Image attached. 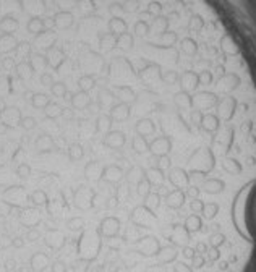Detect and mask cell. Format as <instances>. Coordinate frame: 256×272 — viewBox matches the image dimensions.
I'll list each match as a JSON object with an SVG mask.
<instances>
[{"label": "cell", "instance_id": "6da1fadb", "mask_svg": "<svg viewBox=\"0 0 256 272\" xmlns=\"http://www.w3.org/2000/svg\"><path fill=\"white\" fill-rule=\"evenodd\" d=\"M33 45L36 47L39 52H51V50L57 45V34L54 33V29H44L41 34L34 36Z\"/></svg>", "mask_w": 256, "mask_h": 272}, {"label": "cell", "instance_id": "7a4b0ae2", "mask_svg": "<svg viewBox=\"0 0 256 272\" xmlns=\"http://www.w3.org/2000/svg\"><path fill=\"white\" fill-rule=\"evenodd\" d=\"M104 169L105 165H102L99 160H89V162L84 165L83 169V177L88 183L93 185H99L104 181Z\"/></svg>", "mask_w": 256, "mask_h": 272}, {"label": "cell", "instance_id": "3957f363", "mask_svg": "<svg viewBox=\"0 0 256 272\" xmlns=\"http://www.w3.org/2000/svg\"><path fill=\"white\" fill-rule=\"evenodd\" d=\"M125 175H127V170H125L122 165L117 164H109L105 165L104 169V181H107L109 185H122V183H128L125 180Z\"/></svg>", "mask_w": 256, "mask_h": 272}, {"label": "cell", "instance_id": "277c9868", "mask_svg": "<svg viewBox=\"0 0 256 272\" xmlns=\"http://www.w3.org/2000/svg\"><path fill=\"white\" fill-rule=\"evenodd\" d=\"M20 10L29 17H42L47 12L46 0H18Z\"/></svg>", "mask_w": 256, "mask_h": 272}, {"label": "cell", "instance_id": "5b68a950", "mask_svg": "<svg viewBox=\"0 0 256 272\" xmlns=\"http://www.w3.org/2000/svg\"><path fill=\"white\" fill-rule=\"evenodd\" d=\"M23 115L21 110L15 105H5V107L0 110V122L7 125L8 128L20 127V122H21Z\"/></svg>", "mask_w": 256, "mask_h": 272}, {"label": "cell", "instance_id": "8992f818", "mask_svg": "<svg viewBox=\"0 0 256 272\" xmlns=\"http://www.w3.org/2000/svg\"><path fill=\"white\" fill-rule=\"evenodd\" d=\"M127 143V136L120 130H110L107 135H104V146L112 151H120Z\"/></svg>", "mask_w": 256, "mask_h": 272}, {"label": "cell", "instance_id": "52a82bcc", "mask_svg": "<svg viewBox=\"0 0 256 272\" xmlns=\"http://www.w3.org/2000/svg\"><path fill=\"white\" fill-rule=\"evenodd\" d=\"M47 57H49V65H51V68L54 70L55 73H60L62 65L67 63V60H68L65 50L62 47H59V45H55L51 52H47Z\"/></svg>", "mask_w": 256, "mask_h": 272}, {"label": "cell", "instance_id": "ba28073f", "mask_svg": "<svg viewBox=\"0 0 256 272\" xmlns=\"http://www.w3.org/2000/svg\"><path fill=\"white\" fill-rule=\"evenodd\" d=\"M54 19H55V29H60V31H65V29L72 28L75 24V17L72 10H57L54 13Z\"/></svg>", "mask_w": 256, "mask_h": 272}, {"label": "cell", "instance_id": "9c48e42d", "mask_svg": "<svg viewBox=\"0 0 256 272\" xmlns=\"http://www.w3.org/2000/svg\"><path fill=\"white\" fill-rule=\"evenodd\" d=\"M109 115L110 118L114 120V122H127L130 118V115H132V105L128 104H123V102H117L114 104L112 107L109 110Z\"/></svg>", "mask_w": 256, "mask_h": 272}, {"label": "cell", "instance_id": "30bf717a", "mask_svg": "<svg viewBox=\"0 0 256 272\" xmlns=\"http://www.w3.org/2000/svg\"><path fill=\"white\" fill-rule=\"evenodd\" d=\"M114 94H115V97H117L118 102H123V104H128V105H133L135 102H137V93H135L133 88L128 86V84H120V86H115Z\"/></svg>", "mask_w": 256, "mask_h": 272}, {"label": "cell", "instance_id": "8fae6325", "mask_svg": "<svg viewBox=\"0 0 256 272\" xmlns=\"http://www.w3.org/2000/svg\"><path fill=\"white\" fill-rule=\"evenodd\" d=\"M138 77L141 78L144 83L162 79V68H160L158 63H146V67H143L138 72Z\"/></svg>", "mask_w": 256, "mask_h": 272}, {"label": "cell", "instance_id": "7c38bea8", "mask_svg": "<svg viewBox=\"0 0 256 272\" xmlns=\"http://www.w3.org/2000/svg\"><path fill=\"white\" fill-rule=\"evenodd\" d=\"M36 75V70L33 68V65L29 60H21V62L17 63V68H15V77H17L18 81H31Z\"/></svg>", "mask_w": 256, "mask_h": 272}, {"label": "cell", "instance_id": "4fadbf2b", "mask_svg": "<svg viewBox=\"0 0 256 272\" xmlns=\"http://www.w3.org/2000/svg\"><path fill=\"white\" fill-rule=\"evenodd\" d=\"M132 151L137 155H154L151 153V141L146 136H133L132 139Z\"/></svg>", "mask_w": 256, "mask_h": 272}, {"label": "cell", "instance_id": "5bb4252c", "mask_svg": "<svg viewBox=\"0 0 256 272\" xmlns=\"http://www.w3.org/2000/svg\"><path fill=\"white\" fill-rule=\"evenodd\" d=\"M156 132H158L156 122L153 118H149V117L139 118L138 122L135 123V133L139 135V136H146V138H149V136L156 135Z\"/></svg>", "mask_w": 256, "mask_h": 272}, {"label": "cell", "instance_id": "9a60e30c", "mask_svg": "<svg viewBox=\"0 0 256 272\" xmlns=\"http://www.w3.org/2000/svg\"><path fill=\"white\" fill-rule=\"evenodd\" d=\"M70 104H72L73 109L84 110L93 104V99L86 91H77V93H72V96H70Z\"/></svg>", "mask_w": 256, "mask_h": 272}, {"label": "cell", "instance_id": "2e32d148", "mask_svg": "<svg viewBox=\"0 0 256 272\" xmlns=\"http://www.w3.org/2000/svg\"><path fill=\"white\" fill-rule=\"evenodd\" d=\"M34 148H36V151L39 154H49L52 153V151H55V141L51 135H39L36 141H34Z\"/></svg>", "mask_w": 256, "mask_h": 272}, {"label": "cell", "instance_id": "e0dca14e", "mask_svg": "<svg viewBox=\"0 0 256 272\" xmlns=\"http://www.w3.org/2000/svg\"><path fill=\"white\" fill-rule=\"evenodd\" d=\"M18 39L15 34L10 33H2L0 34V55H8V54H15V49L18 45Z\"/></svg>", "mask_w": 256, "mask_h": 272}, {"label": "cell", "instance_id": "ac0fdd59", "mask_svg": "<svg viewBox=\"0 0 256 272\" xmlns=\"http://www.w3.org/2000/svg\"><path fill=\"white\" fill-rule=\"evenodd\" d=\"M177 33L174 31H165L162 34H159V41L158 42H148V45L156 49H172L175 42H177Z\"/></svg>", "mask_w": 256, "mask_h": 272}, {"label": "cell", "instance_id": "d6986e66", "mask_svg": "<svg viewBox=\"0 0 256 272\" xmlns=\"http://www.w3.org/2000/svg\"><path fill=\"white\" fill-rule=\"evenodd\" d=\"M18 28H20V21L17 19V17H13V15L8 13L0 18V33L15 34L18 31Z\"/></svg>", "mask_w": 256, "mask_h": 272}, {"label": "cell", "instance_id": "ffe728a7", "mask_svg": "<svg viewBox=\"0 0 256 272\" xmlns=\"http://www.w3.org/2000/svg\"><path fill=\"white\" fill-rule=\"evenodd\" d=\"M112 123H114V120L110 118V115L107 114L99 115L96 118V122H94V132L99 135H107L110 132V128H112Z\"/></svg>", "mask_w": 256, "mask_h": 272}, {"label": "cell", "instance_id": "44dd1931", "mask_svg": "<svg viewBox=\"0 0 256 272\" xmlns=\"http://www.w3.org/2000/svg\"><path fill=\"white\" fill-rule=\"evenodd\" d=\"M107 28H109V33L110 34H114V36H118V34H122V33H127L128 24H127V21H125L123 18L112 17V18L109 19Z\"/></svg>", "mask_w": 256, "mask_h": 272}, {"label": "cell", "instance_id": "7402d4cb", "mask_svg": "<svg viewBox=\"0 0 256 272\" xmlns=\"http://www.w3.org/2000/svg\"><path fill=\"white\" fill-rule=\"evenodd\" d=\"M101 2L102 0H78L77 8L79 10V13H81L83 17H91V15H94V12L98 10Z\"/></svg>", "mask_w": 256, "mask_h": 272}, {"label": "cell", "instance_id": "603a6c76", "mask_svg": "<svg viewBox=\"0 0 256 272\" xmlns=\"http://www.w3.org/2000/svg\"><path fill=\"white\" fill-rule=\"evenodd\" d=\"M33 42H28V41H20L17 49H15V57L18 58V62H21V60H29V57L33 55Z\"/></svg>", "mask_w": 256, "mask_h": 272}, {"label": "cell", "instance_id": "cb8c5ba5", "mask_svg": "<svg viewBox=\"0 0 256 272\" xmlns=\"http://www.w3.org/2000/svg\"><path fill=\"white\" fill-rule=\"evenodd\" d=\"M46 26H44V17H29L28 23H26V31L33 36H38L41 34Z\"/></svg>", "mask_w": 256, "mask_h": 272}, {"label": "cell", "instance_id": "d4e9b609", "mask_svg": "<svg viewBox=\"0 0 256 272\" xmlns=\"http://www.w3.org/2000/svg\"><path fill=\"white\" fill-rule=\"evenodd\" d=\"M13 93V77L12 75H0V99H5Z\"/></svg>", "mask_w": 256, "mask_h": 272}, {"label": "cell", "instance_id": "484cf974", "mask_svg": "<svg viewBox=\"0 0 256 272\" xmlns=\"http://www.w3.org/2000/svg\"><path fill=\"white\" fill-rule=\"evenodd\" d=\"M99 47L104 52H109V50H112L114 47H117V36H114V34L110 33H104L99 36Z\"/></svg>", "mask_w": 256, "mask_h": 272}, {"label": "cell", "instance_id": "4316f807", "mask_svg": "<svg viewBox=\"0 0 256 272\" xmlns=\"http://www.w3.org/2000/svg\"><path fill=\"white\" fill-rule=\"evenodd\" d=\"M29 104H31L34 109L44 110L49 104H51V97H49L46 93H34L33 97H31V102Z\"/></svg>", "mask_w": 256, "mask_h": 272}, {"label": "cell", "instance_id": "83f0119b", "mask_svg": "<svg viewBox=\"0 0 256 272\" xmlns=\"http://www.w3.org/2000/svg\"><path fill=\"white\" fill-rule=\"evenodd\" d=\"M51 94L55 96V97H62L65 100H70V96H72V93H68L67 84L63 81H55L51 86Z\"/></svg>", "mask_w": 256, "mask_h": 272}, {"label": "cell", "instance_id": "f1b7e54d", "mask_svg": "<svg viewBox=\"0 0 256 272\" xmlns=\"http://www.w3.org/2000/svg\"><path fill=\"white\" fill-rule=\"evenodd\" d=\"M115 100H117V97H115L114 91L102 89V91H101V94H99V105H101L102 109L107 107V109L110 110V107H112L114 104H117V102H115Z\"/></svg>", "mask_w": 256, "mask_h": 272}, {"label": "cell", "instance_id": "f546056e", "mask_svg": "<svg viewBox=\"0 0 256 272\" xmlns=\"http://www.w3.org/2000/svg\"><path fill=\"white\" fill-rule=\"evenodd\" d=\"M135 45V38L132 33H122L117 36V47H120L122 50H130L133 49Z\"/></svg>", "mask_w": 256, "mask_h": 272}, {"label": "cell", "instance_id": "4dcf8cb0", "mask_svg": "<svg viewBox=\"0 0 256 272\" xmlns=\"http://www.w3.org/2000/svg\"><path fill=\"white\" fill-rule=\"evenodd\" d=\"M67 155H68V160L70 162H79L83 157H84V149L81 144L75 143L68 148L67 151Z\"/></svg>", "mask_w": 256, "mask_h": 272}, {"label": "cell", "instance_id": "1f68e13d", "mask_svg": "<svg viewBox=\"0 0 256 272\" xmlns=\"http://www.w3.org/2000/svg\"><path fill=\"white\" fill-rule=\"evenodd\" d=\"M62 110H63L62 105H60L59 102H55V100H51V104L44 109V117L49 120H55L62 115Z\"/></svg>", "mask_w": 256, "mask_h": 272}, {"label": "cell", "instance_id": "d6a6232c", "mask_svg": "<svg viewBox=\"0 0 256 272\" xmlns=\"http://www.w3.org/2000/svg\"><path fill=\"white\" fill-rule=\"evenodd\" d=\"M15 175H17V178L18 180H21V181H28L29 178H31V175H33V169H31V165L26 164V162H20L17 165V169H15Z\"/></svg>", "mask_w": 256, "mask_h": 272}, {"label": "cell", "instance_id": "836d02e7", "mask_svg": "<svg viewBox=\"0 0 256 272\" xmlns=\"http://www.w3.org/2000/svg\"><path fill=\"white\" fill-rule=\"evenodd\" d=\"M94 86H96V78H94L91 73H86V75H83V77H79L78 79L79 91H86V93H89L91 89H94Z\"/></svg>", "mask_w": 256, "mask_h": 272}, {"label": "cell", "instance_id": "e575fe53", "mask_svg": "<svg viewBox=\"0 0 256 272\" xmlns=\"http://www.w3.org/2000/svg\"><path fill=\"white\" fill-rule=\"evenodd\" d=\"M180 49H182V52L185 55H197L198 52V44L197 41H193L192 38H185L182 42H180Z\"/></svg>", "mask_w": 256, "mask_h": 272}, {"label": "cell", "instance_id": "d590c367", "mask_svg": "<svg viewBox=\"0 0 256 272\" xmlns=\"http://www.w3.org/2000/svg\"><path fill=\"white\" fill-rule=\"evenodd\" d=\"M133 33H135V36H138V38H144V36H148L149 33H151V26L144 21V19H139V21L135 23V26H133Z\"/></svg>", "mask_w": 256, "mask_h": 272}, {"label": "cell", "instance_id": "8d00e7d4", "mask_svg": "<svg viewBox=\"0 0 256 272\" xmlns=\"http://www.w3.org/2000/svg\"><path fill=\"white\" fill-rule=\"evenodd\" d=\"M17 57H10V55H5V57L0 60V65H2L3 72H15L17 68Z\"/></svg>", "mask_w": 256, "mask_h": 272}, {"label": "cell", "instance_id": "74e56055", "mask_svg": "<svg viewBox=\"0 0 256 272\" xmlns=\"http://www.w3.org/2000/svg\"><path fill=\"white\" fill-rule=\"evenodd\" d=\"M122 8L127 13H137L139 10V0H123Z\"/></svg>", "mask_w": 256, "mask_h": 272}, {"label": "cell", "instance_id": "f35d334b", "mask_svg": "<svg viewBox=\"0 0 256 272\" xmlns=\"http://www.w3.org/2000/svg\"><path fill=\"white\" fill-rule=\"evenodd\" d=\"M20 127H21L24 132H31V130L38 127V122L34 117H23L21 122H20Z\"/></svg>", "mask_w": 256, "mask_h": 272}, {"label": "cell", "instance_id": "ab89813d", "mask_svg": "<svg viewBox=\"0 0 256 272\" xmlns=\"http://www.w3.org/2000/svg\"><path fill=\"white\" fill-rule=\"evenodd\" d=\"M52 2L59 10H70L72 7H77L78 0H52Z\"/></svg>", "mask_w": 256, "mask_h": 272}, {"label": "cell", "instance_id": "60d3db41", "mask_svg": "<svg viewBox=\"0 0 256 272\" xmlns=\"http://www.w3.org/2000/svg\"><path fill=\"white\" fill-rule=\"evenodd\" d=\"M39 83H41L42 86H46V88H51L52 84L55 83L54 75H52V73H49V72L41 73V77H39Z\"/></svg>", "mask_w": 256, "mask_h": 272}, {"label": "cell", "instance_id": "b9f144b4", "mask_svg": "<svg viewBox=\"0 0 256 272\" xmlns=\"http://www.w3.org/2000/svg\"><path fill=\"white\" fill-rule=\"evenodd\" d=\"M146 12L151 15V17H158V15H160V12H162V5L159 2H151L148 5Z\"/></svg>", "mask_w": 256, "mask_h": 272}, {"label": "cell", "instance_id": "7bdbcfd3", "mask_svg": "<svg viewBox=\"0 0 256 272\" xmlns=\"http://www.w3.org/2000/svg\"><path fill=\"white\" fill-rule=\"evenodd\" d=\"M63 120H67V122H70V120L75 118V109L73 107H63L62 110V115H60Z\"/></svg>", "mask_w": 256, "mask_h": 272}, {"label": "cell", "instance_id": "ee69618b", "mask_svg": "<svg viewBox=\"0 0 256 272\" xmlns=\"http://www.w3.org/2000/svg\"><path fill=\"white\" fill-rule=\"evenodd\" d=\"M107 10H109V13L112 15V17H118V15L123 12V8H122V3H117V2L110 5V7H109Z\"/></svg>", "mask_w": 256, "mask_h": 272}, {"label": "cell", "instance_id": "f6af8a7d", "mask_svg": "<svg viewBox=\"0 0 256 272\" xmlns=\"http://www.w3.org/2000/svg\"><path fill=\"white\" fill-rule=\"evenodd\" d=\"M8 127H7V125H5V123H2V122H0V135H5V133H7L8 132Z\"/></svg>", "mask_w": 256, "mask_h": 272}, {"label": "cell", "instance_id": "bcb514c9", "mask_svg": "<svg viewBox=\"0 0 256 272\" xmlns=\"http://www.w3.org/2000/svg\"><path fill=\"white\" fill-rule=\"evenodd\" d=\"M2 72H3V70H2V65H0V75H2Z\"/></svg>", "mask_w": 256, "mask_h": 272}]
</instances>
